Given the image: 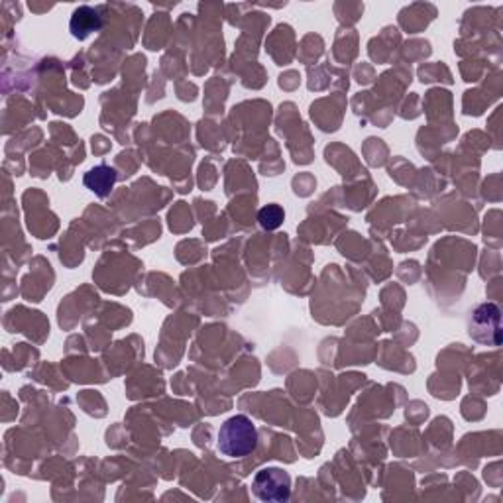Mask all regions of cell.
Here are the masks:
<instances>
[{"label":"cell","instance_id":"6da1fadb","mask_svg":"<svg viewBox=\"0 0 503 503\" xmlns=\"http://www.w3.org/2000/svg\"><path fill=\"white\" fill-rule=\"evenodd\" d=\"M258 446V428L250 417L234 415L226 419L218 431V451L228 459H244Z\"/></svg>","mask_w":503,"mask_h":503},{"label":"cell","instance_id":"8992f818","mask_svg":"<svg viewBox=\"0 0 503 503\" xmlns=\"http://www.w3.org/2000/svg\"><path fill=\"white\" fill-rule=\"evenodd\" d=\"M286 221V210L279 205H266L260 208L258 223L263 231H278V228Z\"/></svg>","mask_w":503,"mask_h":503},{"label":"cell","instance_id":"277c9868","mask_svg":"<svg viewBox=\"0 0 503 503\" xmlns=\"http://www.w3.org/2000/svg\"><path fill=\"white\" fill-rule=\"evenodd\" d=\"M116 179H118V173L114 168L106 166V163H100V166L89 169L85 173V187L89 191H93L97 197H108L111 195V191L116 185Z\"/></svg>","mask_w":503,"mask_h":503},{"label":"cell","instance_id":"5b68a950","mask_svg":"<svg viewBox=\"0 0 503 503\" xmlns=\"http://www.w3.org/2000/svg\"><path fill=\"white\" fill-rule=\"evenodd\" d=\"M100 28V16L97 14V11L89 6H81L73 12L71 18V34L75 35L77 40H85L89 34H93Z\"/></svg>","mask_w":503,"mask_h":503},{"label":"cell","instance_id":"3957f363","mask_svg":"<svg viewBox=\"0 0 503 503\" xmlns=\"http://www.w3.org/2000/svg\"><path fill=\"white\" fill-rule=\"evenodd\" d=\"M252 491L262 501H287L291 498V475L281 468H263L254 475Z\"/></svg>","mask_w":503,"mask_h":503},{"label":"cell","instance_id":"7a4b0ae2","mask_svg":"<svg viewBox=\"0 0 503 503\" xmlns=\"http://www.w3.org/2000/svg\"><path fill=\"white\" fill-rule=\"evenodd\" d=\"M470 336L488 346L501 344V310L496 303H483L470 317Z\"/></svg>","mask_w":503,"mask_h":503}]
</instances>
